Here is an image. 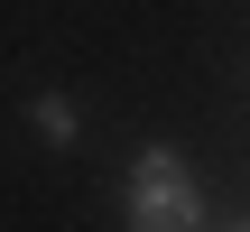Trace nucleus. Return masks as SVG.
<instances>
[{"mask_svg": "<svg viewBox=\"0 0 250 232\" xmlns=\"http://www.w3.org/2000/svg\"><path fill=\"white\" fill-rule=\"evenodd\" d=\"M195 223V186L176 177V158H148L139 167V232H186Z\"/></svg>", "mask_w": 250, "mask_h": 232, "instance_id": "f257e3e1", "label": "nucleus"}]
</instances>
